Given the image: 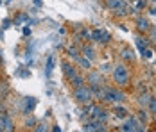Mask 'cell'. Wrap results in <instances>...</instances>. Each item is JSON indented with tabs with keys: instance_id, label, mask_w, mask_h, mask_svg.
<instances>
[{
	"instance_id": "cell-1",
	"label": "cell",
	"mask_w": 156,
	"mask_h": 132,
	"mask_svg": "<svg viewBox=\"0 0 156 132\" xmlns=\"http://www.w3.org/2000/svg\"><path fill=\"white\" fill-rule=\"evenodd\" d=\"M113 80H115L117 86H126L129 82V70L124 64H117L113 68Z\"/></svg>"
},
{
	"instance_id": "cell-2",
	"label": "cell",
	"mask_w": 156,
	"mask_h": 132,
	"mask_svg": "<svg viewBox=\"0 0 156 132\" xmlns=\"http://www.w3.org/2000/svg\"><path fill=\"white\" fill-rule=\"evenodd\" d=\"M74 98H76V102L79 103H90V100L94 98V95H92V89L86 88L84 84L83 86H79V88H74Z\"/></svg>"
},
{
	"instance_id": "cell-3",
	"label": "cell",
	"mask_w": 156,
	"mask_h": 132,
	"mask_svg": "<svg viewBox=\"0 0 156 132\" xmlns=\"http://www.w3.org/2000/svg\"><path fill=\"white\" fill-rule=\"evenodd\" d=\"M102 98L109 103H120L126 100V95L122 91H119V89L115 88H106L104 89V95H102Z\"/></svg>"
},
{
	"instance_id": "cell-4",
	"label": "cell",
	"mask_w": 156,
	"mask_h": 132,
	"mask_svg": "<svg viewBox=\"0 0 156 132\" xmlns=\"http://www.w3.org/2000/svg\"><path fill=\"white\" fill-rule=\"evenodd\" d=\"M144 129H145V127L142 125V121H140V120H136V118H129L124 125H122V130H129V132L144 130Z\"/></svg>"
},
{
	"instance_id": "cell-5",
	"label": "cell",
	"mask_w": 156,
	"mask_h": 132,
	"mask_svg": "<svg viewBox=\"0 0 156 132\" xmlns=\"http://www.w3.org/2000/svg\"><path fill=\"white\" fill-rule=\"evenodd\" d=\"M106 5H108L111 11H119L120 15L127 13V7H126L124 0H106Z\"/></svg>"
},
{
	"instance_id": "cell-6",
	"label": "cell",
	"mask_w": 156,
	"mask_h": 132,
	"mask_svg": "<svg viewBox=\"0 0 156 132\" xmlns=\"http://www.w3.org/2000/svg\"><path fill=\"white\" fill-rule=\"evenodd\" d=\"M13 129H15L13 118L9 116L7 113H2L0 114V130H13Z\"/></svg>"
},
{
	"instance_id": "cell-7",
	"label": "cell",
	"mask_w": 156,
	"mask_h": 132,
	"mask_svg": "<svg viewBox=\"0 0 156 132\" xmlns=\"http://www.w3.org/2000/svg\"><path fill=\"white\" fill-rule=\"evenodd\" d=\"M90 39H94L95 43H108L109 41V34L108 32H104V30L101 29H95L92 34H90Z\"/></svg>"
},
{
	"instance_id": "cell-8",
	"label": "cell",
	"mask_w": 156,
	"mask_h": 132,
	"mask_svg": "<svg viewBox=\"0 0 156 132\" xmlns=\"http://www.w3.org/2000/svg\"><path fill=\"white\" fill-rule=\"evenodd\" d=\"M90 116L94 118V120H99V121H106L108 111L102 109V107H99V105H95V107H92V111H90Z\"/></svg>"
},
{
	"instance_id": "cell-9",
	"label": "cell",
	"mask_w": 156,
	"mask_h": 132,
	"mask_svg": "<svg viewBox=\"0 0 156 132\" xmlns=\"http://www.w3.org/2000/svg\"><path fill=\"white\" fill-rule=\"evenodd\" d=\"M83 129H84V130H106V127H104L102 121H99V120H92V121L84 123Z\"/></svg>"
},
{
	"instance_id": "cell-10",
	"label": "cell",
	"mask_w": 156,
	"mask_h": 132,
	"mask_svg": "<svg viewBox=\"0 0 156 132\" xmlns=\"http://www.w3.org/2000/svg\"><path fill=\"white\" fill-rule=\"evenodd\" d=\"M34 107H36V98L34 96H25V100H23V113L31 114L34 111Z\"/></svg>"
},
{
	"instance_id": "cell-11",
	"label": "cell",
	"mask_w": 156,
	"mask_h": 132,
	"mask_svg": "<svg viewBox=\"0 0 156 132\" xmlns=\"http://www.w3.org/2000/svg\"><path fill=\"white\" fill-rule=\"evenodd\" d=\"M63 73H65V77L70 80L74 75L77 73V70H76V66H74V64H70V63H63Z\"/></svg>"
},
{
	"instance_id": "cell-12",
	"label": "cell",
	"mask_w": 156,
	"mask_h": 132,
	"mask_svg": "<svg viewBox=\"0 0 156 132\" xmlns=\"http://www.w3.org/2000/svg\"><path fill=\"white\" fill-rule=\"evenodd\" d=\"M74 61L77 63L79 66H83V70H90V68H92V61L86 59L84 56H81V54H79L77 57H74Z\"/></svg>"
},
{
	"instance_id": "cell-13",
	"label": "cell",
	"mask_w": 156,
	"mask_h": 132,
	"mask_svg": "<svg viewBox=\"0 0 156 132\" xmlns=\"http://www.w3.org/2000/svg\"><path fill=\"white\" fill-rule=\"evenodd\" d=\"M54 64H56V57H54V54H50V56L47 57V64H45V75H47V77H50V75H52Z\"/></svg>"
},
{
	"instance_id": "cell-14",
	"label": "cell",
	"mask_w": 156,
	"mask_h": 132,
	"mask_svg": "<svg viewBox=\"0 0 156 132\" xmlns=\"http://www.w3.org/2000/svg\"><path fill=\"white\" fill-rule=\"evenodd\" d=\"M136 27H138V30H144V32H145V30H149L151 29V23H149V22H147V18H138V20H136Z\"/></svg>"
},
{
	"instance_id": "cell-15",
	"label": "cell",
	"mask_w": 156,
	"mask_h": 132,
	"mask_svg": "<svg viewBox=\"0 0 156 132\" xmlns=\"http://www.w3.org/2000/svg\"><path fill=\"white\" fill-rule=\"evenodd\" d=\"M83 56L86 59H90V61H95V50L94 46H84L83 48Z\"/></svg>"
},
{
	"instance_id": "cell-16",
	"label": "cell",
	"mask_w": 156,
	"mask_h": 132,
	"mask_svg": "<svg viewBox=\"0 0 156 132\" xmlns=\"http://www.w3.org/2000/svg\"><path fill=\"white\" fill-rule=\"evenodd\" d=\"M70 84H72V86H74V88H79V86H83V84H84V77H81V75H74V77H72V79H70Z\"/></svg>"
},
{
	"instance_id": "cell-17",
	"label": "cell",
	"mask_w": 156,
	"mask_h": 132,
	"mask_svg": "<svg viewBox=\"0 0 156 132\" xmlns=\"http://www.w3.org/2000/svg\"><path fill=\"white\" fill-rule=\"evenodd\" d=\"M102 77L99 73H90V86H101Z\"/></svg>"
},
{
	"instance_id": "cell-18",
	"label": "cell",
	"mask_w": 156,
	"mask_h": 132,
	"mask_svg": "<svg viewBox=\"0 0 156 132\" xmlns=\"http://www.w3.org/2000/svg\"><path fill=\"white\" fill-rule=\"evenodd\" d=\"M122 54H124L122 57H124L126 61H127V59H129V61H133V59H135V54H133V50H131V48H124V52H122Z\"/></svg>"
},
{
	"instance_id": "cell-19",
	"label": "cell",
	"mask_w": 156,
	"mask_h": 132,
	"mask_svg": "<svg viewBox=\"0 0 156 132\" xmlns=\"http://www.w3.org/2000/svg\"><path fill=\"white\" fill-rule=\"evenodd\" d=\"M147 109H149V113L156 114V98L151 96V100H149V103H147Z\"/></svg>"
},
{
	"instance_id": "cell-20",
	"label": "cell",
	"mask_w": 156,
	"mask_h": 132,
	"mask_svg": "<svg viewBox=\"0 0 156 132\" xmlns=\"http://www.w3.org/2000/svg\"><path fill=\"white\" fill-rule=\"evenodd\" d=\"M115 116L126 118V116H127V111H126L124 107H115Z\"/></svg>"
},
{
	"instance_id": "cell-21",
	"label": "cell",
	"mask_w": 156,
	"mask_h": 132,
	"mask_svg": "<svg viewBox=\"0 0 156 132\" xmlns=\"http://www.w3.org/2000/svg\"><path fill=\"white\" fill-rule=\"evenodd\" d=\"M136 45H138V48H140L142 52L147 48V39H142V38H136Z\"/></svg>"
},
{
	"instance_id": "cell-22",
	"label": "cell",
	"mask_w": 156,
	"mask_h": 132,
	"mask_svg": "<svg viewBox=\"0 0 156 132\" xmlns=\"http://www.w3.org/2000/svg\"><path fill=\"white\" fill-rule=\"evenodd\" d=\"M66 52H68V57H77L79 54H77V48H74V46H68V50H66Z\"/></svg>"
},
{
	"instance_id": "cell-23",
	"label": "cell",
	"mask_w": 156,
	"mask_h": 132,
	"mask_svg": "<svg viewBox=\"0 0 156 132\" xmlns=\"http://www.w3.org/2000/svg\"><path fill=\"white\" fill-rule=\"evenodd\" d=\"M149 100H151V95H147V93H145V95H140V103L142 105H147Z\"/></svg>"
},
{
	"instance_id": "cell-24",
	"label": "cell",
	"mask_w": 156,
	"mask_h": 132,
	"mask_svg": "<svg viewBox=\"0 0 156 132\" xmlns=\"http://www.w3.org/2000/svg\"><path fill=\"white\" fill-rule=\"evenodd\" d=\"M142 54L145 56V59H151V57H153V50H149V48H145V50H144Z\"/></svg>"
},
{
	"instance_id": "cell-25",
	"label": "cell",
	"mask_w": 156,
	"mask_h": 132,
	"mask_svg": "<svg viewBox=\"0 0 156 132\" xmlns=\"http://www.w3.org/2000/svg\"><path fill=\"white\" fill-rule=\"evenodd\" d=\"M138 120H140V121H144V123H147V116H145V113H144V111H140V113H138Z\"/></svg>"
},
{
	"instance_id": "cell-26",
	"label": "cell",
	"mask_w": 156,
	"mask_h": 132,
	"mask_svg": "<svg viewBox=\"0 0 156 132\" xmlns=\"http://www.w3.org/2000/svg\"><path fill=\"white\" fill-rule=\"evenodd\" d=\"M34 123H36V120H34V118H29V120H25V125H27V127H32Z\"/></svg>"
},
{
	"instance_id": "cell-27",
	"label": "cell",
	"mask_w": 156,
	"mask_h": 132,
	"mask_svg": "<svg viewBox=\"0 0 156 132\" xmlns=\"http://www.w3.org/2000/svg\"><path fill=\"white\" fill-rule=\"evenodd\" d=\"M9 23H11V20L7 18V20H4V25H2V27H4V29H9Z\"/></svg>"
},
{
	"instance_id": "cell-28",
	"label": "cell",
	"mask_w": 156,
	"mask_h": 132,
	"mask_svg": "<svg viewBox=\"0 0 156 132\" xmlns=\"http://www.w3.org/2000/svg\"><path fill=\"white\" fill-rule=\"evenodd\" d=\"M23 36H31V29H29V27L23 29Z\"/></svg>"
},
{
	"instance_id": "cell-29",
	"label": "cell",
	"mask_w": 156,
	"mask_h": 132,
	"mask_svg": "<svg viewBox=\"0 0 156 132\" xmlns=\"http://www.w3.org/2000/svg\"><path fill=\"white\" fill-rule=\"evenodd\" d=\"M149 13H151V15H156V7H151V9H149Z\"/></svg>"
},
{
	"instance_id": "cell-30",
	"label": "cell",
	"mask_w": 156,
	"mask_h": 132,
	"mask_svg": "<svg viewBox=\"0 0 156 132\" xmlns=\"http://www.w3.org/2000/svg\"><path fill=\"white\" fill-rule=\"evenodd\" d=\"M34 5H41V0H34Z\"/></svg>"
},
{
	"instance_id": "cell-31",
	"label": "cell",
	"mask_w": 156,
	"mask_h": 132,
	"mask_svg": "<svg viewBox=\"0 0 156 132\" xmlns=\"http://www.w3.org/2000/svg\"><path fill=\"white\" fill-rule=\"evenodd\" d=\"M0 63H2V50H0Z\"/></svg>"
},
{
	"instance_id": "cell-32",
	"label": "cell",
	"mask_w": 156,
	"mask_h": 132,
	"mask_svg": "<svg viewBox=\"0 0 156 132\" xmlns=\"http://www.w3.org/2000/svg\"><path fill=\"white\" fill-rule=\"evenodd\" d=\"M0 4H2V0H0Z\"/></svg>"
}]
</instances>
